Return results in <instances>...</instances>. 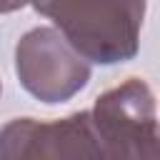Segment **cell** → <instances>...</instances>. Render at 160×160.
Listing matches in <instances>:
<instances>
[{"label":"cell","mask_w":160,"mask_h":160,"mask_svg":"<svg viewBox=\"0 0 160 160\" xmlns=\"http://www.w3.org/2000/svg\"><path fill=\"white\" fill-rule=\"evenodd\" d=\"M95 65L128 62L140 50L145 0H30Z\"/></svg>","instance_id":"cell-1"},{"label":"cell","mask_w":160,"mask_h":160,"mask_svg":"<svg viewBox=\"0 0 160 160\" xmlns=\"http://www.w3.org/2000/svg\"><path fill=\"white\" fill-rule=\"evenodd\" d=\"M90 120L102 158H160V120L155 95L145 80L128 78L98 95Z\"/></svg>","instance_id":"cell-2"},{"label":"cell","mask_w":160,"mask_h":160,"mask_svg":"<svg viewBox=\"0 0 160 160\" xmlns=\"http://www.w3.org/2000/svg\"><path fill=\"white\" fill-rule=\"evenodd\" d=\"M15 72L25 92L45 105L68 102L90 80V62L58 28H32L15 45Z\"/></svg>","instance_id":"cell-3"},{"label":"cell","mask_w":160,"mask_h":160,"mask_svg":"<svg viewBox=\"0 0 160 160\" xmlns=\"http://www.w3.org/2000/svg\"><path fill=\"white\" fill-rule=\"evenodd\" d=\"M68 160L102 158L90 110L40 122L35 118H15L0 128V160Z\"/></svg>","instance_id":"cell-4"},{"label":"cell","mask_w":160,"mask_h":160,"mask_svg":"<svg viewBox=\"0 0 160 160\" xmlns=\"http://www.w3.org/2000/svg\"><path fill=\"white\" fill-rule=\"evenodd\" d=\"M25 5H28V0H0V15H5V12H15V10L25 8Z\"/></svg>","instance_id":"cell-5"},{"label":"cell","mask_w":160,"mask_h":160,"mask_svg":"<svg viewBox=\"0 0 160 160\" xmlns=\"http://www.w3.org/2000/svg\"><path fill=\"white\" fill-rule=\"evenodd\" d=\"M0 95H2V85H0Z\"/></svg>","instance_id":"cell-6"},{"label":"cell","mask_w":160,"mask_h":160,"mask_svg":"<svg viewBox=\"0 0 160 160\" xmlns=\"http://www.w3.org/2000/svg\"><path fill=\"white\" fill-rule=\"evenodd\" d=\"M28 5H30V0H28Z\"/></svg>","instance_id":"cell-7"}]
</instances>
